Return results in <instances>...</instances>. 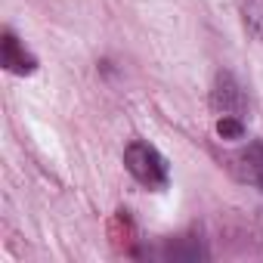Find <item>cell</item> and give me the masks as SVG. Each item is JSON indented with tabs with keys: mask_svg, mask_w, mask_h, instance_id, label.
<instances>
[{
	"mask_svg": "<svg viewBox=\"0 0 263 263\" xmlns=\"http://www.w3.org/2000/svg\"><path fill=\"white\" fill-rule=\"evenodd\" d=\"M124 164H127L130 177H134L137 183H143V186H149V189H164L167 180H171V164H167V158H164L155 146H149V143H143V140L130 143V146L124 149Z\"/></svg>",
	"mask_w": 263,
	"mask_h": 263,
	"instance_id": "6da1fadb",
	"label": "cell"
},
{
	"mask_svg": "<svg viewBox=\"0 0 263 263\" xmlns=\"http://www.w3.org/2000/svg\"><path fill=\"white\" fill-rule=\"evenodd\" d=\"M211 105H214V111H220V115H238V118H241V111L248 108L245 90H241V84H238L229 71H220V74L214 78Z\"/></svg>",
	"mask_w": 263,
	"mask_h": 263,
	"instance_id": "7a4b0ae2",
	"label": "cell"
},
{
	"mask_svg": "<svg viewBox=\"0 0 263 263\" xmlns=\"http://www.w3.org/2000/svg\"><path fill=\"white\" fill-rule=\"evenodd\" d=\"M232 161H235V174H238V180L263 192V143H260V140L248 143Z\"/></svg>",
	"mask_w": 263,
	"mask_h": 263,
	"instance_id": "3957f363",
	"label": "cell"
},
{
	"mask_svg": "<svg viewBox=\"0 0 263 263\" xmlns=\"http://www.w3.org/2000/svg\"><path fill=\"white\" fill-rule=\"evenodd\" d=\"M0 59H4V68L13 74H31L37 68V59L19 44V37L10 28L4 31V41H0Z\"/></svg>",
	"mask_w": 263,
	"mask_h": 263,
	"instance_id": "277c9868",
	"label": "cell"
},
{
	"mask_svg": "<svg viewBox=\"0 0 263 263\" xmlns=\"http://www.w3.org/2000/svg\"><path fill=\"white\" fill-rule=\"evenodd\" d=\"M217 134H220L223 140H241V137H245V124H241L238 115H220Z\"/></svg>",
	"mask_w": 263,
	"mask_h": 263,
	"instance_id": "5b68a950",
	"label": "cell"
}]
</instances>
